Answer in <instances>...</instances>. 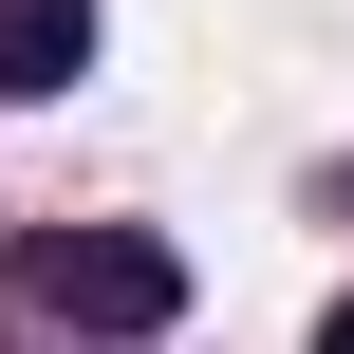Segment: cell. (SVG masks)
Listing matches in <instances>:
<instances>
[{
  "label": "cell",
  "instance_id": "7a4b0ae2",
  "mask_svg": "<svg viewBox=\"0 0 354 354\" xmlns=\"http://www.w3.org/2000/svg\"><path fill=\"white\" fill-rule=\"evenodd\" d=\"M93 75V0H0V93H75Z\"/></svg>",
  "mask_w": 354,
  "mask_h": 354
},
{
  "label": "cell",
  "instance_id": "3957f363",
  "mask_svg": "<svg viewBox=\"0 0 354 354\" xmlns=\"http://www.w3.org/2000/svg\"><path fill=\"white\" fill-rule=\"evenodd\" d=\"M317 354H354V299H336V317H317Z\"/></svg>",
  "mask_w": 354,
  "mask_h": 354
},
{
  "label": "cell",
  "instance_id": "6da1fadb",
  "mask_svg": "<svg viewBox=\"0 0 354 354\" xmlns=\"http://www.w3.org/2000/svg\"><path fill=\"white\" fill-rule=\"evenodd\" d=\"M19 299L75 317V336H168V317H187V261H168L149 224H56V243L19 261Z\"/></svg>",
  "mask_w": 354,
  "mask_h": 354
}]
</instances>
